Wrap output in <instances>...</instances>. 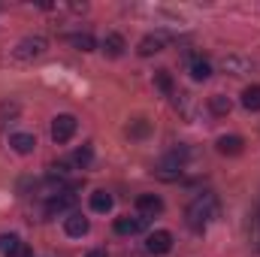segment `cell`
<instances>
[{
  "instance_id": "6da1fadb",
  "label": "cell",
  "mask_w": 260,
  "mask_h": 257,
  "mask_svg": "<svg viewBox=\"0 0 260 257\" xmlns=\"http://www.w3.org/2000/svg\"><path fill=\"white\" fill-rule=\"evenodd\" d=\"M215 218H218V197L215 194H197L185 212V221L194 233H203Z\"/></svg>"
},
{
  "instance_id": "7a4b0ae2",
  "label": "cell",
  "mask_w": 260,
  "mask_h": 257,
  "mask_svg": "<svg viewBox=\"0 0 260 257\" xmlns=\"http://www.w3.org/2000/svg\"><path fill=\"white\" fill-rule=\"evenodd\" d=\"M185 164H188V148H173L170 154H164L160 160H157V167H154V176L157 179H164V182H176L179 176H182V170H185Z\"/></svg>"
},
{
  "instance_id": "3957f363",
  "label": "cell",
  "mask_w": 260,
  "mask_h": 257,
  "mask_svg": "<svg viewBox=\"0 0 260 257\" xmlns=\"http://www.w3.org/2000/svg\"><path fill=\"white\" fill-rule=\"evenodd\" d=\"M46 40L43 37H24V40H18L15 43V49H12V61H21V64H27V61H34V58H40L43 52H46Z\"/></svg>"
},
{
  "instance_id": "277c9868",
  "label": "cell",
  "mask_w": 260,
  "mask_h": 257,
  "mask_svg": "<svg viewBox=\"0 0 260 257\" xmlns=\"http://www.w3.org/2000/svg\"><path fill=\"white\" fill-rule=\"evenodd\" d=\"M170 248H173V233L170 230H154V233L145 236V251L148 254H154V257L170 254Z\"/></svg>"
},
{
  "instance_id": "5b68a950",
  "label": "cell",
  "mask_w": 260,
  "mask_h": 257,
  "mask_svg": "<svg viewBox=\"0 0 260 257\" xmlns=\"http://www.w3.org/2000/svg\"><path fill=\"white\" fill-rule=\"evenodd\" d=\"M76 127H79V121H76L73 115H58V118L52 121V139H55L58 145H64V142L73 139Z\"/></svg>"
},
{
  "instance_id": "8992f818",
  "label": "cell",
  "mask_w": 260,
  "mask_h": 257,
  "mask_svg": "<svg viewBox=\"0 0 260 257\" xmlns=\"http://www.w3.org/2000/svg\"><path fill=\"white\" fill-rule=\"evenodd\" d=\"M76 206V194H73V188H67V191H58L49 197V203H46V215L49 218H55V215H61V212H67V209H73Z\"/></svg>"
},
{
  "instance_id": "52a82bcc",
  "label": "cell",
  "mask_w": 260,
  "mask_h": 257,
  "mask_svg": "<svg viewBox=\"0 0 260 257\" xmlns=\"http://www.w3.org/2000/svg\"><path fill=\"white\" fill-rule=\"evenodd\" d=\"M136 212L148 221V218H154V215L164 212V200H160L157 194H139V197H136Z\"/></svg>"
},
{
  "instance_id": "ba28073f",
  "label": "cell",
  "mask_w": 260,
  "mask_h": 257,
  "mask_svg": "<svg viewBox=\"0 0 260 257\" xmlns=\"http://www.w3.org/2000/svg\"><path fill=\"white\" fill-rule=\"evenodd\" d=\"M88 230H91V221H88L82 212H70V215H67V221H64V233H67V236L82 239Z\"/></svg>"
},
{
  "instance_id": "9c48e42d",
  "label": "cell",
  "mask_w": 260,
  "mask_h": 257,
  "mask_svg": "<svg viewBox=\"0 0 260 257\" xmlns=\"http://www.w3.org/2000/svg\"><path fill=\"white\" fill-rule=\"evenodd\" d=\"M145 218L142 215H136V218H130V215H124V218H115V233L118 236H136V233H142L145 230Z\"/></svg>"
},
{
  "instance_id": "30bf717a",
  "label": "cell",
  "mask_w": 260,
  "mask_h": 257,
  "mask_svg": "<svg viewBox=\"0 0 260 257\" xmlns=\"http://www.w3.org/2000/svg\"><path fill=\"white\" fill-rule=\"evenodd\" d=\"M218 151L221 154H227V157H236V154H242L245 151V139L242 136H236V133H230V136H218Z\"/></svg>"
},
{
  "instance_id": "8fae6325",
  "label": "cell",
  "mask_w": 260,
  "mask_h": 257,
  "mask_svg": "<svg viewBox=\"0 0 260 257\" xmlns=\"http://www.w3.org/2000/svg\"><path fill=\"white\" fill-rule=\"evenodd\" d=\"M9 145H12L15 154H30L37 148V136L34 133H12L9 136Z\"/></svg>"
},
{
  "instance_id": "7c38bea8",
  "label": "cell",
  "mask_w": 260,
  "mask_h": 257,
  "mask_svg": "<svg viewBox=\"0 0 260 257\" xmlns=\"http://www.w3.org/2000/svg\"><path fill=\"white\" fill-rule=\"evenodd\" d=\"M124 49H127V43H124L121 34H106V40H103V52H106L109 58H121Z\"/></svg>"
},
{
  "instance_id": "4fadbf2b",
  "label": "cell",
  "mask_w": 260,
  "mask_h": 257,
  "mask_svg": "<svg viewBox=\"0 0 260 257\" xmlns=\"http://www.w3.org/2000/svg\"><path fill=\"white\" fill-rule=\"evenodd\" d=\"M112 206H115V200H112L109 191H94L91 194V209H94V212L106 215V212H112Z\"/></svg>"
},
{
  "instance_id": "5bb4252c",
  "label": "cell",
  "mask_w": 260,
  "mask_h": 257,
  "mask_svg": "<svg viewBox=\"0 0 260 257\" xmlns=\"http://www.w3.org/2000/svg\"><path fill=\"white\" fill-rule=\"evenodd\" d=\"M160 49H164V37H160V34H157V37L148 34V37H142V43H139V55H142V58H151V55H157Z\"/></svg>"
},
{
  "instance_id": "9a60e30c",
  "label": "cell",
  "mask_w": 260,
  "mask_h": 257,
  "mask_svg": "<svg viewBox=\"0 0 260 257\" xmlns=\"http://www.w3.org/2000/svg\"><path fill=\"white\" fill-rule=\"evenodd\" d=\"M67 43H70V46H76L79 52H94V49H97V43H94V37H91V34H70V37H67Z\"/></svg>"
},
{
  "instance_id": "2e32d148",
  "label": "cell",
  "mask_w": 260,
  "mask_h": 257,
  "mask_svg": "<svg viewBox=\"0 0 260 257\" xmlns=\"http://www.w3.org/2000/svg\"><path fill=\"white\" fill-rule=\"evenodd\" d=\"M209 76H212V64H209L206 58H194V61H191V79H194V82H206Z\"/></svg>"
},
{
  "instance_id": "e0dca14e",
  "label": "cell",
  "mask_w": 260,
  "mask_h": 257,
  "mask_svg": "<svg viewBox=\"0 0 260 257\" xmlns=\"http://www.w3.org/2000/svg\"><path fill=\"white\" fill-rule=\"evenodd\" d=\"M242 106L248 112H260V85H251L242 91Z\"/></svg>"
},
{
  "instance_id": "ac0fdd59",
  "label": "cell",
  "mask_w": 260,
  "mask_h": 257,
  "mask_svg": "<svg viewBox=\"0 0 260 257\" xmlns=\"http://www.w3.org/2000/svg\"><path fill=\"white\" fill-rule=\"evenodd\" d=\"M209 109L215 112V115H230V109H233V103L224 97V94H212L209 97Z\"/></svg>"
},
{
  "instance_id": "d6986e66",
  "label": "cell",
  "mask_w": 260,
  "mask_h": 257,
  "mask_svg": "<svg viewBox=\"0 0 260 257\" xmlns=\"http://www.w3.org/2000/svg\"><path fill=\"white\" fill-rule=\"evenodd\" d=\"M154 85H157L164 94H173V76H170V70H157V73H154Z\"/></svg>"
},
{
  "instance_id": "ffe728a7",
  "label": "cell",
  "mask_w": 260,
  "mask_h": 257,
  "mask_svg": "<svg viewBox=\"0 0 260 257\" xmlns=\"http://www.w3.org/2000/svg\"><path fill=\"white\" fill-rule=\"evenodd\" d=\"M176 109H182L185 118H194V100H191V94H179L176 97Z\"/></svg>"
},
{
  "instance_id": "44dd1931",
  "label": "cell",
  "mask_w": 260,
  "mask_h": 257,
  "mask_svg": "<svg viewBox=\"0 0 260 257\" xmlns=\"http://www.w3.org/2000/svg\"><path fill=\"white\" fill-rule=\"evenodd\" d=\"M91 157H94L91 145H82V148L73 154V164H76V167H88V164H91Z\"/></svg>"
},
{
  "instance_id": "7402d4cb",
  "label": "cell",
  "mask_w": 260,
  "mask_h": 257,
  "mask_svg": "<svg viewBox=\"0 0 260 257\" xmlns=\"http://www.w3.org/2000/svg\"><path fill=\"white\" fill-rule=\"evenodd\" d=\"M148 130H151V124H148L145 118H136L133 124H127V133H130V136H145Z\"/></svg>"
},
{
  "instance_id": "603a6c76",
  "label": "cell",
  "mask_w": 260,
  "mask_h": 257,
  "mask_svg": "<svg viewBox=\"0 0 260 257\" xmlns=\"http://www.w3.org/2000/svg\"><path fill=\"white\" fill-rule=\"evenodd\" d=\"M18 242H21L18 236H0V251H3V254H9V251L18 245Z\"/></svg>"
},
{
  "instance_id": "cb8c5ba5",
  "label": "cell",
  "mask_w": 260,
  "mask_h": 257,
  "mask_svg": "<svg viewBox=\"0 0 260 257\" xmlns=\"http://www.w3.org/2000/svg\"><path fill=\"white\" fill-rule=\"evenodd\" d=\"M6 257H34V254H30V248H27L24 242H18V245H15V248H12Z\"/></svg>"
},
{
  "instance_id": "d4e9b609",
  "label": "cell",
  "mask_w": 260,
  "mask_h": 257,
  "mask_svg": "<svg viewBox=\"0 0 260 257\" xmlns=\"http://www.w3.org/2000/svg\"><path fill=\"white\" fill-rule=\"evenodd\" d=\"M85 257H109V254H106L103 248H94V251H88V254H85Z\"/></svg>"
}]
</instances>
